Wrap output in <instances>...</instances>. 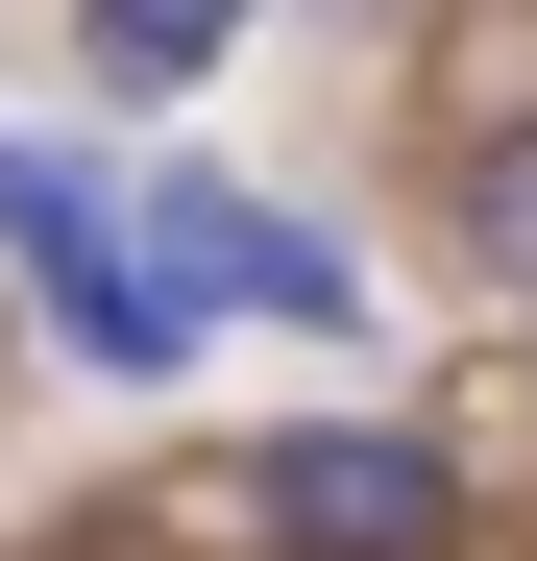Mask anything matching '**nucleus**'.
Instances as JSON below:
<instances>
[{
	"instance_id": "obj_2",
	"label": "nucleus",
	"mask_w": 537,
	"mask_h": 561,
	"mask_svg": "<svg viewBox=\"0 0 537 561\" xmlns=\"http://www.w3.org/2000/svg\"><path fill=\"white\" fill-rule=\"evenodd\" d=\"M268 561H439L465 537V489H439V439L415 415H318V439H268Z\"/></svg>"
},
{
	"instance_id": "obj_3",
	"label": "nucleus",
	"mask_w": 537,
	"mask_h": 561,
	"mask_svg": "<svg viewBox=\"0 0 537 561\" xmlns=\"http://www.w3.org/2000/svg\"><path fill=\"white\" fill-rule=\"evenodd\" d=\"M73 49L171 99V73H220V49H244V0H73Z\"/></svg>"
},
{
	"instance_id": "obj_4",
	"label": "nucleus",
	"mask_w": 537,
	"mask_h": 561,
	"mask_svg": "<svg viewBox=\"0 0 537 561\" xmlns=\"http://www.w3.org/2000/svg\"><path fill=\"white\" fill-rule=\"evenodd\" d=\"M465 268H489V294H537V123L465 147Z\"/></svg>"
},
{
	"instance_id": "obj_1",
	"label": "nucleus",
	"mask_w": 537,
	"mask_h": 561,
	"mask_svg": "<svg viewBox=\"0 0 537 561\" xmlns=\"http://www.w3.org/2000/svg\"><path fill=\"white\" fill-rule=\"evenodd\" d=\"M0 244H25V294H49L73 342H99V366H196V342H220V318L147 268V220H123L73 147H0Z\"/></svg>"
}]
</instances>
